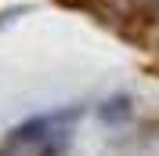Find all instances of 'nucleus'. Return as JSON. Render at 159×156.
<instances>
[{"mask_svg":"<svg viewBox=\"0 0 159 156\" xmlns=\"http://www.w3.org/2000/svg\"><path fill=\"white\" fill-rule=\"evenodd\" d=\"M58 4L90 15L127 47L159 58V0H58Z\"/></svg>","mask_w":159,"mask_h":156,"instance_id":"f257e3e1","label":"nucleus"}]
</instances>
